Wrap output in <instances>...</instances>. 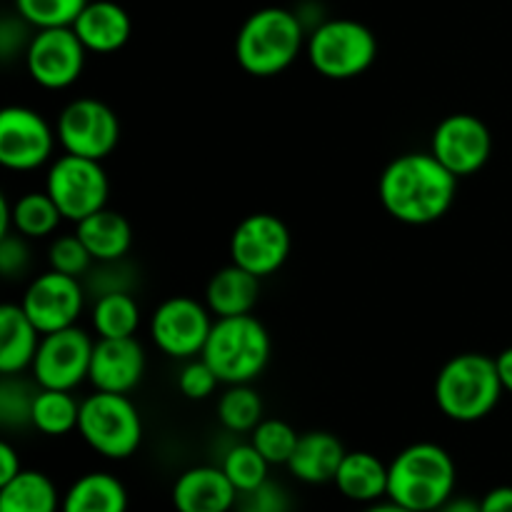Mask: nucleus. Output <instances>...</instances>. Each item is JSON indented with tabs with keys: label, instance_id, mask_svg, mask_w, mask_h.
<instances>
[{
	"label": "nucleus",
	"instance_id": "obj_1",
	"mask_svg": "<svg viewBox=\"0 0 512 512\" xmlns=\"http://www.w3.org/2000/svg\"><path fill=\"white\" fill-rule=\"evenodd\" d=\"M458 180L433 153H405L380 175V203L405 225L438 223L455 203Z\"/></svg>",
	"mask_w": 512,
	"mask_h": 512
},
{
	"label": "nucleus",
	"instance_id": "obj_2",
	"mask_svg": "<svg viewBox=\"0 0 512 512\" xmlns=\"http://www.w3.org/2000/svg\"><path fill=\"white\" fill-rule=\"evenodd\" d=\"M305 23L288 8L255 10L248 15L235 38V58L248 75L273 78L288 70L305 48Z\"/></svg>",
	"mask_w": 512,
	"mask_h": 512
},
{
	"label": "nucleus",
	"instance_id": "obj_3",
	"mask_svg": "<svg viewBox=\"0 0 512 512\" xmlns=\"http://www.w3.org/2000/svg\"><path fill=\"white\" fill-rule=\"evenodd\" d=\"M455 463L435 443H415L400 450L388 465V498L413 512H435L453 498Z\"/></svg>",
	"mask_w": 512,
	"mask_h": 512
},
{
	"label": "nucleus",
	"instance_id": "obj_4",
	"mask_svg": "<svg viewBox=\"0 0 512 512\" xmlns=\"http://www.w3.org/2000/svg\"><path fill=\"white\" fill-rule=\"evenodd\" d=\"M505 388L495 358L460 353L440 368L435 378V403L455 423H478L498 408Z\"/></svg>",
	"mask_w": 512,
	"mask_h": 512
},
{
	"label": "nucleus",
	"instance_id": "obj_5",
	"mask_svg": "<svg viewBox=\"0 0 512 512\" xmlns=\"http://www.w3.org/2000/svg\"><path fill=\"white\" fill-rule=\"evenodd\" d=\"M268 328L253 315L218 318L203 348V360L223 385L253 383L270 363Z\"/></svg>",
	"mask_w": 512,
	"mask_h": 512
},
{
	"label": "nucleus",
	"instance_id": "obj_6",
	"mask_svg": "<svg viewBox=\"0 0 512 512\" xmlns=\"http://www.w3.org/2000/svg\"><path fill=\"white\" fill-rule=\"evenodd\" d=\"M310 65L328 80H353L378 58V40L360 20L330 18L315 25L305 43Z\"/></svg>",
	"mask_w": 512,
	"mask_h": 512
},
{
	"label": "nucleus",
	"instance_id": "obj_7",
	"mask_svg": "<svg viewBox=\"0 0 512 512\" xmlns=\"http://www.w3.org/2000/svg\"><path fill=\"white\" fill-rule=\"evenodd\" d=\"M78 433L103 458L125 460L143 443V420L128 395L95 390L80 403Z\"/></svg>",
	"mask_w": 512,
	"mask_h": 512
},
{
	"label": "nucleus",
	"instance_id": "obj_8",
	"mask_svg": "<svg viewBox=\"0 0 512 512\" xmlns=\"http://www.w3.org/2000/svg\"><path fill=\"white\" fill-rule=\"evenodd\" d=\"M45 190L55 200L65 220L80 223L88 215L108 208L110 180L103 168V160L65 153L50 163L48 175H45Z\"/></svg>",
	"mask_w": 512,
	"mask_h": 512
},
{
	"label": "nucleus",
	"instance_id": "obj_9",
	"mask_svg": "<svg viewBox=\"0 0 512 512\" xmlns=\"http://www.w3.org/2000/svg\"><path fill=\"white\" fill-rule=\"evenodd\" d=\"M55 133L65 153L105 160L120 140V120L103 100L75 98L60 110Z\"/></svg>",
	"mask_w": 512,
	"mask_h": 512
},
{
	"label": "nucleus",
	"instance_id": "obj_10",
	"mask_svg": "<svg viewBox=\"0 0 512 512\" xmlns=\"http://www.w3.org/2000/svg\"><path fill=\"white\" fill-rule=\"evenodd\" d=\"M213 330L208 305L188 295L163 300L150 318V338L155 348L173 360H193L203 353Z\"/></svg>",
	"mask_w": 512,
	"mask_h": 512
},
{
	"label": "nucleus",
	"instance_id": "obj_11",
	"mask_svg": "<svg viewBox=\"0 0 512 512\" xmlns=\"http://www.w3.org/2000/svg\"><path fill=\"white\" fill-rule=\"evenodd\" d=\"M25 70L35 85L45 90H65L85 70L88 50L70 25L40 28L25 48Z\"/></svg>",
	"mask_w": 512,
	"mask_h": 512
},
{
	"label": "nucleus",
	"instance_id": "obj_12",
	"mask_svg": "<svg viewBox=\"0 0 512 512\" xmlns=\"http://www.w3.org/2000/svg\"><path fill=\"white\" fill-rule=\"evenodd\" d=\"M290 248V230L278 215L253 213L240 220L230 235V263L263 280L288 263Z\"/></svg>",
	"mask_w": 512,
	"mask_h": 512
},
{
	"label": "nucleus",
	"instance_id": "obj_13",
	"mask_svg": "<svg viewBox=\"0 0 512 512\" xmlns=\"http://www.w3.org/2000/svg\"><path fill=\"white\" fill-rule=\"evenodd\" d=\"M93 348V338L78 325L43 335L30 365L35 385L53 390H75L83 385L90 373Z\"/></svg>",
	"mask_w": 512,
	"mask_h": 512
},
{
	"label": "nucleus",
	"instance_id": "obj_14",
	"mask_svg": "<svg viewBox=\"0 0 512 512\" xmlns=\"http://www.w3.org/2000/svg\"><path fill=\"white\" fill-rule=\"evenodd\" d=\"M58 133L48 120L25 105L0 110V163L15 173L38 170L53 158Z\"/></svg>",
	"mask_w": 512,
	"mask_h": 512
},
{
	"label": "nucleus",
	"instance_id": "obj_15",
	"mask_svg": "<svg viewBox=\"0 0 512 512\" xmlns=\"http://www.w3.org/2000/svg\"><path fill=\"white\" fill-rule=\"evenodd\" d=\"M85 298H88V290H85L83 280L58 273V270H48L30 280L20 305H23L25 315L33 320L35 328L48 335L55 330L73 328L83 315Z\"/></svg>",
	"mask_w": 512,
	"mask_h": 512
},
{
	"label": "nucleus",
	"instance_id": "obj_16",
	"mask_svg": "<svg viewBox=\"0 0 512 512\" xmlns=\"http://www.w3.org/2000/svg\"><path fill=\"white\" fill-rule=\"evenodd\" d=\"M430 153L455 175L468 178L480 173L493 153L488 125L470 113H453L438 123L430 138Z\"/></svg>",
	"mask_w": 512,
	"mask_h": 512
},
{
	"label": "nucleus",
	"instance_id": "obj_17",
	"mask_svg": "<svg viewBox=\"0 0 512 512\" xmlns=\"http://www.w3.org/2000/svg\"><path fill=\"white\" fill-rule=\"evenodd\" d=\"M145 375V350L135 338H98L88 383L103 393L128 395Z\"/></svg>",
	"mask_w": 512,
	"mask_h": 512
},
{
	"label": "nucleus",
	"instance_id": "obj_18",
	"mask_svg": "<svg viewBox=\"0 0 512 512\" xmlns=\"http://www.w3.org/2000/svg\"><path fill=\"white\" fill-rule=\"evenodd\" d=\"M170 498L178 512H230L238 503V490L220 465H195L175 480Z\"/></svg>",
	"mask_w": 512,
	"mask_h": 512
},
{
	"label": "nucleus",
	"instance_id": "obj_19",
	"mask_svg": "<svg viewBox=\"0 0 512 512\" xmlns=\"http://www.w3.org/2000/svg\"><path fill=\"white\" fill-rule=\"evenodd\" d=\"M88 53L110 55L125 48L133 33L128 10L113 0H90L70 25Z\"/></svg>",
	"mask_w": 512,
	"mask_h": 512
},
{
	"label": "nucleus",
	"instance_id": "obj_20",
	"mask_svg": "<svg viewBox=\"0 0 512 512\" xmlns=\"http://www.w3.org/2000/svg\"><path fill=\"white\" fill-rule=\"evenodd\" d=\"M345 453H348V450H345V445L340 443V438H335L333 433L310 430V433L300 435L293 458H290L288 463V470L295 480H300V483H333Z\"/></svg>",
	"mask_w": 512,
	"mask_h": 512
},
{
	"label": "nucleus",
	"instance_id": "obj_21",
	"mask_svg": "<svg viewBox=\"0 0 512 512\" xmlns=\"http://www.w3.org/2000/svg\"><path fill=\"white\" fill-rule=\"evenodd\" d=\"M43 333L25 315L23 305L5 303L0 308V373L20 375L30 370Z\"/></svg>",
	"mask_w": 512,
	"mask_h": 512
},
{
	"label": "nucleus",
	"instance_id": "obj_22",
	"mask_svg": "<svg viewBox=\"0 0 512 512\" xmlns=\"http://www.w3.org/2000/svg\"><path fill=\"white\" fill-rule=\"evenodd\" d=\"M260 298V278L240 265L230 263L210 278L205 288V305L215 318L250 315Z\"/></svg>",
	"mask_w": 512,
	"mask_h": 512
},
{
	"label": "nucleus",
	"instance_id": "obj_23",
	"mask_svg": "<svg viewBox=\"0 0 512 512\" xmlns=\"http://www.w3.org/2000/svg\"><path fill=\"white\" fill-rule=\"evenodd\" d=\"M333 483L340 495L353 503L373 505L388 498V465L378 455L353 450V453H345Z\"/></svg>",
	"mask_w": 512,
	"mask_h": 512
},
{
	"label": "nucleus",
	"instance_id": "obj_24",
	"mask_svg": "<svg viewBox=\"0 0 512 512\" xmlns=\"http://www.w3.org/2000/svg\"><path fill=\"white\" fill-rule=\"evenodd\" d=\"M75 235L83 240L88 253L95 263H108V260H123L133 245V228L125 220V215L115 210L103 208L98 213L88 215L85 220L75 223Z\"/></svg>",
	"mask_w": 512,
	"mask_h": 512
},
{
	"label": "nucleus",
	"instance_id": "obj_25",
	"mask_svg": "<svg viewBox=\"0 0 512 512\" xmlns=\"http://www.w3.org/2000/svg\"><path fill=\"white\" fill-rule=\"evenodd\" d=\"M60 512H128V490L110 473H85L65 490Z\"/></svg>",
	"mask_w": 512,
	"mask_h": 512
},
{
	"label": "nucleus",
	"instance_id": "obj_26",
	"mask_svg": "<svg viewBox=\"0 0 512 512\" xmlns=\"http://www.w3.org/2000/svg\"><path fill=\"white\" fill-rule=\"evenodd\" d=\"M60 503L53 480L38 470H20L0 485V512H58Z\"/></svg>",
	"mask_w": 512,
	"mask_h": 512
},
{
	"label": "nucleus",
	"instance_id": "obj_27",
	"mask_svg": "<svg viewBox=\"0 0 512 512\" xmlns=\"http://www.w3.org/2000/svg\"><path fill=\"white\" fill-rule=\"evenodd\" d=\"M80 418V403L75 400L73 390H53L40 388L33 403V425L38 433L50 435V438H60L73 430H78Z\"/></svg>",
	"mask_w": 512,
	"mask_h": 512
},
{
	"label": "nucleus",
	"instance_id": "obj_28",
	"mask_svg": "<svg viewBox=\"0 0 512 512\" xmlns=\"http://www.w3.org/2000/svg\"><path fill=\"white\" fill-rule=\"evenodd\" d=\"M90 323L98 338H135L140 328V305L133 293H110L95 298Z\"/></svg>",
	"mask_w": 512,
	"mask_h": 512
},
{
	"label": "nucleus",
	"instance_id": "obj_29",
	"mask_svg": "<svg viewBox=\"0 0 512 512\" xmlns=\"http://www.w3.org/2000/svg\"><path fill=\"white\" fill-rule=\"evenodd\" d=\"M63 213L50 198L48 190H33V193L20 195L13 203V230L28 240L48 238L58 230Z\"/></svg>",
	"mask_w": 512,
	"mask_h": 512
},
{
	"label": "nucleus",
	"instance_id": "obj_30",
	"mask_svg": "<svg viewBox=\"0 0 512 512\" xmlns=\"http://www.w3.org/2000/svg\"><path fill=\"white\" fill-rule=\"evenodd\" d=\"M218 420L228 433H253L263 420V398L250 383L228 385L218 400Z\"/></svg>",
	"mask_w": 512,
	"mask_h": 512
},
{
	"label": "nucleus",
	"instance_id": "obj_31",
	"mask_svg": "<svg viewBox=\"0 0 512 512\" xmlns=\"http://www.w3.org/2000/svg\"><path fill=\"white\" fill-rule=\"evenodd\" d=\"M223 473L228 475L230 483L235 485L238 493L258 488L260 483L270 478V463L260 455V450L253 443H238L223 455L220 463Z\"/></svg>",
	"mask_w": 512,
	"mask_h": 512
},
{
	"label": "nucleus",
	"instance_id": "obj_32",
	"mask_svg": "<svg viewBox=\"0 0 512 512\" xmlns=\"http://www.w3.org/2000/svg\"><path fill=\"white\" fill-rule=\"evenodd\" d=\"M298 440V430L280 418H263L258 428L250 433V443L260 450V455L270 465H288Z\"/></svg>",
	"mask_w": 512,
	"mask_h": 512
},
{
	"label": "nucleus",
	"instance_id": "obj_33",
	"mask_svg": "<svg viewBox=\"0 0 512 512\" xmlns=\"http://www.w3.org/2000/svg\"><path fill=\"white\" fill-rule=\"evenodd\" d=\"M15 13L33 25L35 30L40 28H60V25H73L80 10L90 3V0H13Z\"/></svg>",
	"mask_w": 512,
	"mask_h": 512
},
{
	"label": "nucleus",
	"instance_id": "obj_34",
	"mask_svg": "<svg viewBox=\"0 0 512 512\" xmlns=\"http://www.w3.org/2000/svg\"><path fill=\"white\" fill-rule=\"evenodd\" d=\"M40 388L20 380L18 375H3L0 383V423L5 428H25L33 418V403Z\"/></svg>",
	"mask_w": 512,
	"mask_h": 512
},
{
	"label": "nucleus",
	"instance_id": "obj_35",
	"mask_svg": "<svg viewBox=\"0 0 512 512\" xmlns=\"http://www.w3.org/2000/svg\"><path fill=\"white\" fill-rule=\"evenodd\" d=\"M85 290L93 298H103L110 293H133L135 270L123 260H108V263H95L83 278Z\"/></svg>",
	"mask_w": 512,
	"mask_h": 512
},
{
	"label": "nucleus",
	"instance_id": "obj_36",
	"mask_svg": "<svg viewBox=\"0 0 512 512\" xmlns=\"http://www.w3.org/2000/svg\"><path fill=\"white\" fill-rule=\"evenodd\" d=\"M48 263L50 270H58V273L73 275V278L83 280L88 275V270L93 268L95 260L88 253V248L83 245V240L78 235H58V238L50 243L48 250Z\"/></svg>",
	"mask_w": 512,
	"mask_h": 512
},
{
	"label": "nucleus",
	"instance_id": "obj_37",
	"mask_svg": "<svg viewBox=\"0 0 512 512\" xmlns=\"http://www.w3.org/2000/svg\"><path fill=\"white\" fill-rule=\"evenodd\" d=\"M290 508H293L290 493L270 478L258 488L238 493V503H235V512H290Z\"/></svg>",
	"mask_w": 512,
	"mask_h": 512
},
{
	"label": "nucleus",
	"instance_id": "obj_38",
	"mask_svg": "<svg viewBox=\"0 0 512 512\" xmlns=\"http://www.w3.org/2000/svg\"><path fill=\"white\" fill-rule=\"evenodd\" d=\"M220 378L215 375V370L210 368L203 360V355L193 360H185L183 370L178 375V388L180 393L188 400H208L210 395L218 390Z\"/></svg>",
	"mask_w": 512,
	"mask_h": 512
},
{
	"label": "nucleus",
	"instance_id": "obj_39",
	"mask_svg": "<svg viewBox=\"0 0 512 512\" xmlns=\"http://www.w3.org/2000/svg\"><path fill=\"white\" fill-rule=\"evenodd\" d=\"M25 240L28 238H23L18 233H8L0 238V270H3V275L8 280L28 268L30 248Z\"/></svg>",
	"mask_w": 512,
	"mask_h": 512
},
{
	"label": "nucleus",
	"instance_id": "obj_40",
	"mask_svg": "<svg viewBox=\"0 0 512 512\" xmlns=\"http://www.w3.org/2000/svg\"><path fill=\"white\" fill-rule=\"evenodd\" d=\"M28 28H33L30 23H25L23 18H5L3 25H0V50H3V58L10 60L15 55V50H23L28 48L30 38Z\"/></svg>",
	"mask_w": 512,
	"mask_h": 512
},
{
	"label": "nucleus",
	"instance_id": "obj_41",
	"mask_svg": "<svg viewBox=\"0 0 512 512\" xmlns=\"http://www.w3.org/2000/svg\"><path fill=\"white\" fill-rule=\"evenodd\" d=\"M480 512H512V485H498L480 500Z\"/></svg>",
	"mask_w": 512,
	"mask_h": 512
},
{
	"label": "nucleus",
	"instance_id": "obj_42",
	"mask_svg": "<svg viewBox=\"0 0 512 512\" xmlns=\"http://www.w3.org/2000/svg\"><path fill=\"white\" fill-rule=\"evenodd\" d=\"M23 465H20V455L10 443H0V485L10 483L15 475H20Z\"/></svg>",
	"mask_w": 512,
	"mask_h": 512
},
{
	"label": "nucleus",
	"instance_id": "obj_43",
	"mask_svg": "<svg viewBox=\"0 0 512 512\" xmlns=\"http://www.w3.org/2000/svg\"><path fill=\"white\" fill-rule=\"evenodd\" d=\"M495 365H498L500 383H503L505 393L512 395V345H510V348H505L503 353L495 358Z\"/></svg>",
	"mask_w": 512,
	"mask_h": 512
},
{
	"label": "nucleus",
	"instance_id": "obj_44",
	"mask_svg": "<svg viewBox=\"0 0 512 512\" xmlns=\"http://www.w3.org/2000/svg\"><path fill=\"white\" fill-rule=\"evenodd\" d=\"M435 512H480V500L473 498H450Z\"/></svg>",
	"mask_w": 512,
	"mask_h": 512
},
{
	"label": "nucleus",
	"instance_id": "obj_45",
	"mask_svg": "<svg viewBox=\"0 0 512 512\" xmlns=\"http://www.w3.org/2000/svg\"><path fill=\"white\" fill-rule=\"evenodd\" d=\"M363 512H413V510H408V508H403V505H398V503H393V500H385V503H373V505H368V508H365Z\"/></svg>",
	"mask_w": 512,
	"mask_h": 512
}]
</instances>
